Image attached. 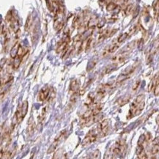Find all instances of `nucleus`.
<instances>
[{"instance_id":"ddd939ff","label":"nucleus","mask_w":159,"mask_h":159,"mask_svg":"<svg viewBox=\"0 0 159 159\" xmlns=\"http://www.w3.org/2000/svg\"><path fill=\"white\" fill-rule=\"evenodd\" d=\"M64 25V22L62 18H59L57 17L55 18V21H54V29H55L57 31H59V30H62V28L63 27Z\"/></svg>"},{"instance_id":"9b49d317","label":"nucleus","mask_w":159,"mask_h":159,"mask_svg":"<svg viewBox=\"0 0 159 159\" xmlns=\"http://www.w3.org/2000/svg\"><path fill=\"white\" fill-rule=\"evenodd\" d=\"M150 152L152 155H156L159 152V137L152 141Z\"/></svg>"},{"instance_id":"7ed1b4c3","label":"nucleus","mask_w":159,"mask_h":159,"mask_svg":"<svg viewBox=\"0 0 159 159\" xmlns=\"http://www.w3.org/2000/svg\"><path fill=\"white\" fill-rule=\"evenodd\" d=\"M98 131L97 128H92V130H90L88 132V134L86 135L84 140H83V147H86V146L89 145V144H92L93 142H95L98 139Z\"/></svg>"},{"instance_id":"4be33fe9","label":"nucleus","mask_w":159,"mask_h":159,"mask_svg":"<svg viewBox=\"0 0 159 159\" xmlns=\"http://www.w3.org/2000/svg\"><path fill=\"white\" fill-rule=\"evenodd\" d=\"M128 36H129V35H128V33H125L122 34V35H120L118 38H117V43H123L125 41H126L127 38H128Z\"/></svg>"},{"instance_id":"393cba45","label":"nucleus","mask_w":159,"mask_h":159,"mask_svg":"<svg viewBox=\"0 0 159 159\" xmlns=\"http://www.w3.org/2000/svg\"><path fill=\"white\" fill-rule=\"evenodd\" d=\"M92 37L89 38L86 41H85V51L89 50V48H90V46H91V44H92Z\"/></svg>"},{"instance_id":"2f4dec72","label":"nucleus","mask_w":159,"mask_h":159,"mask_svg":"<svg viewBox=\"0 0 159 159\" xmlns=\"http://www.w3.org/2000/svg\"><path fill=\"white\" fill-rule=\"evenodd\" d=\"M156 121H157V123H158V126H159V115H158V117H157Z\"/></svg>"},{"instance_id":"f257e3e1","label":"nucleus","mask_w":159,"mask_h":159,"mask_svg":"<svg viewBox=\"0 0 159 159\" xmlns=\"http://www.w3.org/2000/svg\"><path fill=\"white\" fill-rule=\"evenodd\" d=\"M27 112H28V102L25 101L22 104V105H21L17 109L15 115H14V119L13 120L12 126L15 127L16 125L18 124V123H20L25 117Z\"/></svg>"},{"instance_id":"f3484780","label":"nucleus","mask_w":159,"mask_h":159,"mask_svg":"<svg viewBox=\"0 0 159 159\" xmlns=\"http://www.w3.org/2000/svg\"><path fill=\"white\" fill-rule=\"evenodd\" d=\"M158 83H159L158 77V75H155V76L154 77V78L152 79V81H150V84H149V87H148V91H149V92L152 91V89H153L154 88H155V87L158 84Z\"/></svg>"},{"instance_id":"dca6fc26","label":"nucleus","mask_w":159,"mask_h":159,"mask_svg":"<svg viewBox=\"0 0 159 159\" xmlns=\"http://www.w3.org/2000/svg\"><path fill=\"white\" fill-rule=\"evenodd\" d=\"M98 24V21L96 17H92L89 21H88L87 23V27L89 29H94L96 26Z\"/></svg>"},{"instance_id":"c85d7f7f","label":"nucleus","mask_w":159,"mask_h":159,"mask_svg":"<svg viewBox=\"0 0 159 159\" xmlns=\"http://www.w3.org/2000/svg\"><path fill=\"white\" fill-rule=\"evenodd\" d=\"M136 29H137V27H136V26H134V27H133L132 28L130 29L129 32H128V35L130 36V35H131L132 34H134L135 32L136 31Z\"/></svg>"},{"instance_id":"412c9836","label":"nucleus","mask_w":159,"mask_h":159,"mask_svg":"<svg viewBox=\"0 0 159 159\" xmlns=\"http://www.w3.org/2000/svg\"><path fill=\"white\" fill-rule=\"evenodd\" d=\"M96 64H97V60H95V59H92V60H91L90 62H89V64H88L87 67V70L88 72L91 71V70L95 67Z\"/></svg>"},{"instance_id":"4468645a","label":"nucleus","mask_w":159,"mask_h":159,"mask_svg":"<svg viewBox=\"0 0 159 159\" xmlns=\"http://www.w3.org/2000/svg\"><path fill=\"white\" fill-rule=\"evenodd\" d=\"M103 107H104V105L102 104H100V103H96L95 105L93 106V108L92 109V114L93 115H97L98 114H100V112L102 110Z\"/></svg>"},{"instance_id":"2eb2a0df","label":"nucleus","mask_w":159,"mask_h":159,"mask_svg":"<svg viewBox=\"0 0 159 159\" xmlns=\"http://www.w3.org/2000/svg\"><path fill=\"white\" fill-rule=\"evenodd\" d=\"M20 46L18 42H16L14 44V46H13V48L11 49L10 50V57L11 58L15 59L17 56V53H18V47Z\"/></svg>"},{"instance_id":"7c9ffc66","label":"nucleus","mask_w":159,"mask_h":159,"mask_svg":"<svg viewBox=\"0 0 159 159\" xmlns=\"http://www.w3.org/2000/svg\"><path fill=\"white\" fill-rule=\"evenodd\" d=\"M154 95H155V96L159 95V83L155 87V88H154Z\"/></svg>"},{"instance_id":"bb28decb","label":"nucleus","mask_w":159,"mask_h":159,"mask_svg":"<svg viewBox=\"0 0 159 159\" xmlns=\"http://www.w3.org/2000/svg\"><path fill=\"white\" fill-rule=\"evenodd\" d=\"M133 10V4H128L126 7V10H125V13H126V15L128 16L131 13Z\"/></svg>"},{"instance_id":"a211bd4d","label":"nucleus","mask_w":159,"mask_h":159,"mask_svg":"<svg viewBox=\"0 0 159 159\" xmlns=\"http://www.w3.org/2000/svg\"><path fill=\"white\" fill-rule=\"evenodd\" d=\"M116 68H117V64L113 63L112 65H108V66L105 67V69H104V71H103V75L109 74V73H112V71H114Z\"/></svg>"},{"instance_id":"6e6552de","label":"nucleus","mask_w":159,"mask_h":159,"mask_svg":"<svg viewBox=\"0 0 159 159\" xmlns=\"http://www.w3.org/2000/svg\"><path fill=\"white\" fill-rule=\"evenodd\" d=\"M51 89L49 87H44L40 90L38 95V101L40 102H43L45 101H47L50 95Z\"/></svg>"},{"instance_id":"f03ea898","label":"nucleus","mask_w":159,"mask_h":159,"mask_svg":"<svg viewBox=\"0 0 159 159\" xmlns=\"http://www.w3.org/2000/svg\"><path fill=\"white\" fill-rule=\"evenodd\" d=\"M126 149V142L124 139H119L117 140L116 143L109 149V152L110 155H113L112 158L118 156V155H122Z\"/></svg>"},{"instance_id":"1a4fd4ad","label":"nucleus","mask_w":159,"mask_h":159,"mask_svg":"<svg viewBox=\"0 0 159 159\" xmlns=\"http://www.w3.org/2000/svg\"><path fill=\"white\" fill-rule=\"evenodd\" d=\"M128 54H129L128 52L122 51L121 53H120V54H117V55H115V57H112V62L115 64H117V63H121V62H124V61L127 59V57H128Z\"/></svg>"},{"instance_id":"b1692460","label":"nucleus","mask_w":159,"mask_h":159,"mask_svg":"<svg viewBox=\"0 0 159 159\" xmlns=\"http://www.w3.org/2000/svg\"><path fill=\"white\" fill-rule=\"evenodd\" d=\"M46 113H47V107H44L43 109L42 112H41V115H40V117H38V120H40V122H42L43 120L45 119V117H46Z\"/></svg>"},{"instance_id":"423d86ee","label":"nucleus","mask_w":159,"mask_h":159,"mask_svg":"<svg viewBox=\"0 0 159 159\" xmlns=\"http://www.w3.org/2000/svg\"><path fill=\"white\" fill-rule=\"evenodd\" d=\"M143 101H144V96L143 95H140L137 96L136 98L133 101L132 104H131V107H130L129 118H131V117L135 116V113H136V111L138 106H139V104Z\"/></svg>"},{"instance_id":"a878e982","label":"nucleus","mask_w":159,"mask_h":159,"mask_svg":"<svg viewBox=\"0 0 159 159\" xmlns=\"http://www.w3.org/2000/svg\"><path fill=\"white\" fill-rule=\"evenodd\" d=\"M130 100V97L129 96H126V97H123V98H121L119 101V103H120V106H123L125 105V104H127V103Z\"/></svg>"},{"instance_id":"cd10ccee","label":"nucleus","mask_w":159,"mask_h":159,"mask_svg":"<svg viewBox=\"0 0 159 159\" xmlns=\"http://www.w3.org/2000/svg\"><path fill=\"white\" fill-rule=\"evenodd\" d=\"M140 83H141L140 80H137V81H135V83H134V85H133V87H132V89H133V90L136 91V89H137L138 88H139V85H140Z\"/></svg>"},{"instance_id":"0eeeda50","label":"nucleus","mask_w":159,"mask_h":159,"mask_svg":"<svg viewBox=\"0 0 159 159\" xmlns=\"http://www.w3.org/2000/svg\"><path fill=\"white\" fill-rule=\"evenodd\" d=\"M65 133H66V131H65V130H64V131H60V133H59V134L57 135V136H56L54 142L52 143V144H51V145L50 146L49 150H48V153H51V152H54V151L56 150L57 147L59 146V143L62 142V139H63L64 136H65Z\"/></svg>"},{"instance_id":"20e7f679","label":"nucleus","mask_w":159,"mask_h":159,"mask_svg":"<svg viewBox=\"0 0 159 159\" xmlns=\"http://www.w3.org/2000/svg\"><path fill=\"white\" fill-rule=\"evenodd\" d=\"M136 67H137L136 65H133V66L129 67L128 68H127L123 73H122L121 74L118 76V78H117V84H122L123 81H126L127 79H128L131 75L134 74Z\"/></svg>"},{"instance_id":"aec40b11","label":"nucleus","mask_w":159,"mask_h":159,"mask_svg":"<svg viewBox=\"0 0 159 159\" xmlns=\"http://www.w3.org/2000/svg\"><path fill=\"white\" fill-rule=\"evenodd\" d=\"M119 47H120V44H119V43H113V44L111 45V46H109L108 49H106V50L108 51L109 54H112V53L115 52V51L119 49Z\"/></svg>"},{"instance_id":"f8f14e48","label":"nucleus","mask_w":159,"mask_h":159,"mask_svg":"<svg viewBox=\"0 0 159 159\" xmlns=\"http://www.w3.org/2000/svg\"><path fill=\"white\" fill-rule=\"evenodd\" d=\"M70 92L73 94L75 92H79V84L76 79H73L70 82V88H69Z\"/></svg>"},{"instance_id":"c756f323","label":"nucleus","mask_w":159,"mask_h":159,"mask_svg":"<svg viewBox=\"0 0 159 159\" xmlns=\"http://www.w3.org/2000/svg\"><path fill=\"white\" fill-rule=\"evenodd\" d=\"M100 157V152H99L98 150H95L94 152V153L92 154V158H98Z\"/></svg>"},{"instance_id":"39448f33","label":"nucleus","mask_w":159,"mask_h":159,"mask_svg":"<svg viewBox=\"0 0 159 159\" xmlns=\"http://www.w3.org/2000/svg\"><path fill=\"white\" fill-rule=\"evenodd\" d=\"M97 130L98 131V134L101 137L106 136L108 134L109 131V121L108 120H103L99 123L97 127Z\"/></svg>"},{"instance_id":"9d476101","label":"nucleus","mask_w":159,"mask_h":159,"mask_svg":"<svg viewBox=\"0 0 159 159\" xmlns=\"http://www.w3.org/2000/svg\"><path fill=\"white\" fill-rule=\"evenodd\" d=\"M35 129V123L34 121V119L33 117H30V120L28 121V124H27V134L28 136H31L33 134L34 131Z\"/></svg>"},{"instance_id":"6ab92c4d","label":"nucleus","mask_w":159,"mask_h":159,"mask_svg":"<svg viewBox=\"0 0 159 159\" xmlns=\"http://www.w3.org/2000/svg\"><path fill=\"white\" fill-rule=\"evenodd\" d=\"M33 16L32 15H29V16L27 17V21H26V24H25V31L26 32H29L31 29L32 26H33Z\"/></svg>"},{"instance_id":"5701e85b","label":"nucleus","mask_w":159,"mask_h":159,"mask_svg":"<svg viewBox=\"0 0 159 159\" xmlns=\"http://www.w3.org/2000/svg\"><path fill=\"white\" fill-rule=\"evenodd\" d=\"M117 7V4H115V2H112V1H110V2L108 3V4L106 5V10L108 11H112L116 9Z\"/></svg>"}]
</instances>
